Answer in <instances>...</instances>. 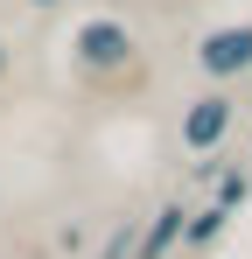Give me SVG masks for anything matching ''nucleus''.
Listing matches in <instances>:
<instances>
[{
  "label": "nucleus",
  "mask_w": 252,
  "mask_h": 259,
  "mask_svg": "<svg viewBox=\"0 0 252 259\" xmlns=\"http://www.w3.org/2000/svg\"><path fill=\"white\" fill-rule=\"evenodd\" d=\"M203 63L217 70V77H224V70H245L252 63V28H217V35L203 42Z\"/></svg>",
  "instance_id": "f03ea898"
},
{
  "label": "nucleus",
  "mask_w": 252,
  "mask_h": 259,
  "mask_svg": "<svg viewBox=\"0 0 252 259\" xmlns=\"http://www.w3.org/2000/svg\"><path fill=\"white\" fill-rule=\"evenodd\" d=\"M77 49H84V63H98V70H112V63H126V56H133V42H126L119 21H91V28L77 35Z\"/></svg>",
  "instance_id": "f257e3e1"
},
{
  "label": "nucleus",
  "mask_w": 252,
  "mask_h": 259,
  "mask_svg": "<svg viewBox=\"0 0 252 259\" xmlns=\"http://www.w3.org/2000/svg\"><path fill=\"white\" fill-rule=\"evenodd\" d=\"M175 224H182V210H161V224H154V238H147V252H161L168 238H175Z\"/></svg>",
  "instance_id": "20e7f679"
},
{
  "label": "nucleus",
  "mask_w": 252,
  "mask_h": 259,
  "mask_svg": "<svg viewBox=\"0 0 252 259\" xmlns=\"http://www.w3.org/2000/svg\"><path fill=\"white\" fill-rule=\"evenodd\" d=\"M224 119H231V105H224V98H203V105H196V112H189V147H210V140H217V133H224Z\"/></svg>",
  "instance_id": "7ed1b4c3"
}]
</instances>
